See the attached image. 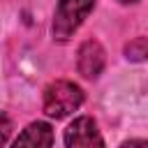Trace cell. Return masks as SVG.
Returning <instances> with one entry per match:
<instances>
[{
	"instance_id": "6da1fadb",
	"label": "cell",
	"mask_w": 148,
	"mask_h": 148,
	"mask_svg": "<svg viewBox=\"0 0 148 148\" xmlns=\"http://www.w3.org/2000/svg\"><path fill=\"white\" fill-rule=\"evenodd\" d=\"M83 104V92L76 83L58 79L44 88V113L49 118H67Z\"/></svg>"
},
{
	"instance_id": "7a4b0ae2",
	"label": "cell",
	"mask_w": 148,
	"mask_h": 148,
	"mask_svg": "<svg viewBox=\"0 0 148 148\" xmlns=\"http://www.w3.org/2000/svg\"><path fill=\"white\" fill-rule=\"evenodd\" d=\"M92 5L95 0H60L53 16V37L67 42L79 30L83 18L92 12Z\"/></svg>"
},
{
	"instance_id": "3957f363",
	"label": "cell",
	"mask_w": 148,
	"mask_h": 148,
	"mask_svg": "<svg viewBox=\"0 0 148 148\" xmlns=\"http://www.w3.org/2000/svg\"><path fill=\"white\" fill-rule=\"evenodd\" d=\"M65 148H104V139L92 118H74L65 130Z\"/></svg>"
},
{
	"instance_id": "277c9868",
	"label": "cell",
	"mask_w": 148,
	"mask_h": 148,
	"mask_svg": "<svg viewBox=\"0 0 148 148\" xmlns=\"http://www.w3.org/2000/svg\"><path fill=\"white\" fill-rule=\"evenodd\" d=\"M76 65H79V72L86 79H95L104 69V49L99 46V42H95V39L83 42L81 49H79Z\"/></svg>"
},
{
	"instance_id": "5b68a950",
	"label": "cell",
	"mask_w": 148,
	"mask_h": 148,
	"mask_svg": "<svg viewBox=\"0 0 148 148\" xmlns=\"http://www.w3.org/2000/svg\"><path fill=\"white\" fill-rule=\"evenodd\" d=\"M51 143H53V130H51V125L37 120V123H30L18 134V139L14 141L12 148H51Z\"/></svg>"
},
{
	"instance_id": "8992f818",
	"label": "cell",
	"mask_w": 148,
	"mask_h": 148,
	"mask_svg": "<svg viewBox=\"0 0 148 148\" xmlns=\"http://www.w3.org/2000/svg\"><path fill=\"white\" fill-rule=\"evenodd\" d=\"M146 37H136L134 42H130V46H127V53H130V58L132 60H143L146 58Z\"/></svg>"
},
{
	"instance_id": "52a82bcc",
	"label": "cell",
	"mask_w": 148,
	"mask_h": 148,
	"mask_svg": "<svg viewBox=\"0 0 148 148\" xmlns=\"http://www.w3.org/2000/svg\"><path fill=\"white\" fill-rule=\"evenodd\" d=\"M12 130H14V125H12L9 116H7L5 111H0V146H5V143L9 141V136H12Z\"/></svg>"
},
{
	"instance_id": "ba28073f",
	"label": "cell",
	"mask_w": 148,
	"mask_h": 148,
	"mask_svg": "<svg viewBox=\"0 0 148 148\" xmlns=\"http://www.w3.org/2000/svg\"><path fill=\"white\" fill-rule=\"evenodd\" d=\"M123 148H146V141L143 139H132V141L123 143Z\"/></svg>"
},
{
	"instance_id": "9c48e42d",
	"label": "cell",
	"mask_w": 148,
	"mask_h": 148,
	"mask_svg": "<svg viewBox=\"0 0 148 148\" xmlns=\"http://www.w3.org/2000/svg\"><path fill=\"white\" fill-rule=\"evenodd\" d=\"M123 2H134V0H123Z\"/></svg>"
}]
</instances>
